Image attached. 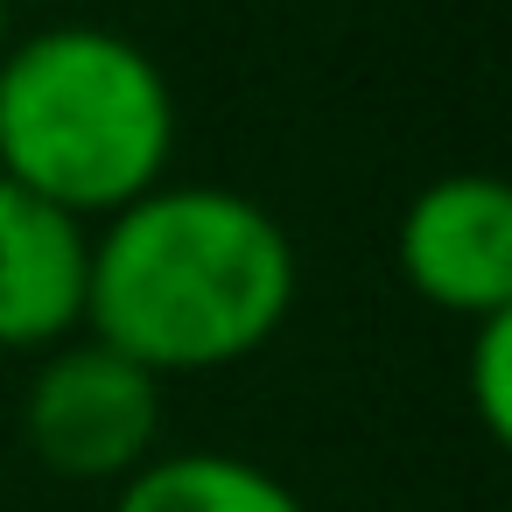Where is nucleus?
<instances>
[{
    "label": "nucleus",
    "instance_id": "obj_1",
    "mask_svg": "<svg viewBox=\"0 0 512 512\" xmlns=\"http://www.w3.org/2000/svg\"><path fill=\"white\" fill-rule=\"evenodd\" d=\"M295 288V239L267 204L225 183H162L92 239L85 330L155 379H183L274 344Z\"/></svg>",
    "mask_w": 512,
    "mask_h": 512
},
{
    "label": "nucleus",
    "instance_id": "obj_2",
    "mask_svg": "<svg viewBox=\"0 0 512 512\" xmlns=\"http://www.w3.org/2000/svg\"><path fill=\"white\" fill-rule=\"evenodd\" d=\"M176 85L120 29L57 22L0 50V176L43 204L113 218L169 183Z\"/></svg>",
    "mask_w": 512,
    "mask_h": 512
},
{
    "label": "nucleus",
    "instance_id": "obj_3",
    "mask_svg": "<svg viewBox=\"0 0 512 512\" xmlns=\"http://www.w3.org/2000/svg\"><path fill=\"white\" fill-rule=\"evenodd\" d=\"M29 449L78 484H127L162 449V379L134 358L106 351L99 337H71L43 351L29 400H22Z\"/></svg>",
    "mask_w": 512,
    "mask_h": 512
},
{
    "label": "nucleus",
    "instance_id": "obj_4",
    "mask_svg": "<svg viewBox=\"0 0 512 512\" xmlns=\"http://www.w3.org/2000/svg\"><path fill=\"white\" fill-rule=\"evenodd\" d=\"M407 288L463 323L512 309V190L484 169H456L414 190L400 218Z\"/></svg>",
    "mask_w": 512,
    "mask_h": 512
},
{
    "label": "nucleus",
    "instance_id": "obj_5",
    "mask_svg": "<svg viewBox=\"0 0 512 512\" xmlns=\"http://www.w3.org/2000/svg\"><path fill=\"white\" fill-rule=\"evenodd\" d=\"M92 232L0 176V351H57L85 323Z\"/></svg>",
    "mask_w": 512,
    "mask_h": 512
},
{
    "label": "nucleus",
    "instance_id": "obj_6",
    "mask_svg": "<svg viewBox=\"0 0 512 512\" xmlns=\"http://www.w3.org/2000/svg\"><path fill=\"white\" fill-rule=\"evenodd\" d=\"M113 512H309L295 484H281L267 463L232 456V449H169L141 463Z\"/></svg>",
    "mask_w": 512,
    "mask_h": 512
},
{
    "label": "nucleus",
    "instance_id": "obj_7",
    "mask_svg": "<svg viewBox=\"0 0 512 512\" xmlns=\"http://www.w3.org/2000/svg\"><path fill=\"white\" fill-rule=\"evenodd\" d=\"M463 379H470L477 428H484L491 442H505V435H512V309H505V316L470 323V358H463Z\"/></svg>",
    "mask_w": 512,
    "mask_h": 512
},
{
    "label": "nucleus",
    "instance_id": "obj_8",
    "mask_svg": "<svg viewBox=\"0 0 512 512\" xmlns=\"http://www.w3.org/2000/svg\"><path fill=\"white\" fill-rule=\"evenodd\" d=\"M8 22H15V0H0V50L15 43V36H8Z\"/></svg>",
    "mask_w": 512,
    "mask_h": 512
},
{
    "label": "nucleus",
    "instance_id": "obj_9",
    "mask_svg": "<svg viewBox=\"0 0 512 512\" xmlns=\"http://www.w3.org/2000/svg\"><path fill=\"white\" fill-rule=\"evenodd\" d=\"M43 8H57V0H43Z\"/></svg>",
    "mask_w": 512,
    "mask_h": 512
}]
</instances>
